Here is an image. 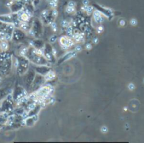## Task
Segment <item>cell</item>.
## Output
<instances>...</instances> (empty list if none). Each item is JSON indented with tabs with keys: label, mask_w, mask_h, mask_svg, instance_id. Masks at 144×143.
Wrapping results in <instances>:
<instances>
[{
	"label": "cell",
	"mask_w": 144,
	"mask_h": 143,
	"mask_svg": "<svg viewBox=\"0 0 144 143\" xmlns=\"http://www.w3.org/2000/svg\"><path fill=\"white\" fill-rule=\"evenodd\" d=\"M54 77H55L54 73H52V72H50V73H48V74H47V76H45V79L46 80H51L54 79Z\"/></svg>",
	"instance_id": "obj_1"
},
{
	"label": "cell",
	"mask_w": 144,
	"mask_h": 143,
	"mask_svg": "<svg viewBox=\"0 0 144 143\" xmlns=\"http://www.w3.org/2000/svg\"><path fill=\"white\" fill-rule=\"evenodd\" d=\"M0 47L1 50H6L9 47V45H8V43L6 42L5 41H1V44H0Z\"/></svg>",
	"instance_id": "obj_2"
},
{
	"label": "cell",
	"mask_w": 144,
	"mask_h": 143,
	"mask_svg": "<svg viewBox=\"0 0 144 143\" xmlns=\"http://www.w3.org/2000/svg\"><path fill=\"white\" fill-rule=\"evenodd\" d=\"M93 16H94V18H95V21L101 16V13L99 11H98V10H96V11H95L94 12H93Z\"/></svg>",
	"instance_id": "obj_3"
},
{
	"label": "cell",
	"mask_w": 144,
	"mask_h": 143,
	"mask_svg": "<svg viewBox=\"0 0 144 143\" xmlns=\"http://www.w3.org/2000/svg\"><path fill=\"white\" fill-rule=\"evenodd\" d=\"M72 33H73V28L71 26H68L67 29H66V35L69 37H71L72 35Z\"/></svg>",
	"instance_id": "obj_4"
},
{
	"label": "cell",
	"mask_w": 144,
	"mask_h": 143,
	"mask_svg": "<svg viewBox=\"0 0 144 143\" xmlns=\"http://www.w3.org/2000/svg\"><path fill=\"white\" fill-rule=\"evenodd\" d=\"M92 11H93V8L92 6H87V9H86V11L87 12L88 14H91L92 12Z\"/></svg>",
	"instance_id": "obj_5"
},
{
	"label": "cell",
	"mask_w": 144,
	"mask_h": 143,
	"mask_svg": "<svg viewBox=\"0 0 144 143\" xmlns=\"http://www.w3.org/2000/svg\"><path fill=\"white\" fill-rule=\"evenodd\" d=\"M61 26L62 27H68L69 26V23L65 20H63V21H61Z\"/></svg>",
	"instance_id": "obj_6"
},
{
	"label": "cell",
	"mask_w": 144,
	"mask_h": 143,
	"mask_svg": "<svg viewBox=\"0 0 144 143\" xmlns=\"http://www.w3.org/2000/svg\"><path fill=\"white\" fill-rule=\"evenodd\" d=\"M137 21H136V19H135V18H132L131 20V21H130V23H131V25L132 26H136L137 25Z\"/></svg>",
	"instance_id": "obj_7"
},
{
	"label": "cell",
	"mask_w": 144,
	"mask_h": 143,
	"mask_svg": "<svg viewBox=\"0 0 144 143\" xmlns=\"http://www.w3.org/2000/svg\"><path fill=\"white\" fill-rule=\"evenodd\" d=\"M57 37L56 35H53V36H52V37L50 38V42L51 43H53V42H54L57 40Z\"/></svg>",
	"instance_id": "obj_8"
},
{
	"label": "cell",
	"mask_w": 144,
	"mask_h": 143,
	"mask_svg": "<svg viewBox=\"0 0 144 143\" xmlns=\"http://www.w3.org/2000/svg\"><path fill=\"white\" fill-rule=\"evenodd\" d=\"M101 132H103V133H105V132H107V131H108V128L106 127V126H103L102 128H101Z\"/></svg>",
	"instance_id": "obj_9"
},
{
	"label": "cell",
	"mask_w": 144,
	"mask_h": 143,
	"mask_svg": "<svg viewBox=\"0 0 144 143\" xmlns=\"http://www.w3.org/2000/svg\"><path fill=\"white\" fill-rule=\"evenodd\" d=\"M73 11H74V8L73 7H69V6H68V8H66V11L68 13H71Z\"/></svg>",
	"instance_id": "obj_10"
},
{
	"label": "cell",
	"mask_w": 144,
	"mask_h": 143,
	"mask_svg": "<svg viewBox=\"0 0 144 143\" xmlns=\"http://www.w3.org/2000/svg\"><path fill=\"white\" fill-rule=\"evenodd\" d=\"M128 88H129V90H133L134 89H135V85L133 84V83H130L129 85V86H128Z\"/></svg>",
	"instance_id": "obj_11"
},
{
	"label": "cell",
	"mask_w": 144,
	"mask_h": 143,
	"mask_svg": "<svg viewBox=\"0 0 144 143\" xmlns=\"http://www.w3.org/2000/svg\"><path fill=\"white\" fill-rule=\"evenodd\" d=\"M68 6L74 8V6H75V3H74V1H70V2L68 4Z\"/></svg>",
	"instance_id": "obj_12"
},
{
	"label": "cell",
	"mask_w": 144,
	"mask_h": 143,
	"mask_svg": "<svg viewBox=\"0 0 144 143\" xmlns=\"http://www.w3.org/2000/svg\"><path fill=\"white\" fill-rule=\"evenodd\" d=\"M103 30H104V28H103V26H100L99 27H98V32L99 33H102Z\"/></svg>",
	"instance_id": "obj_13"
},
{
	"label": "cell",
	"mask_w": 144,
	"mask_h": 143,
	"mask_svg": "<svg viewBox=\"0 0 144 143\" xmlns=\"http://www.w3.org/2000/svg\"><path fill=\"white\" fill-rule=\"evenodd\" d=\"M51 27L52 28V29L54 30V31H56V30H57V24H56V23H52V25H51Z\"/></svg>",
	"instance_id": "obj_14"
},
{
	"label": "cell",
	"mask_w": 144,
	"mask_h": 143,
	"mask_svg": "<svg viewBox=\"0 0 144 143\" xmlns=\"http://www.w3.org/2000/svg\"><path fill=\"white\" fill-rule=\"evenodd\" d=\"M81 50H82V48H81V46H77V47H76V48H75V51H76V52H81Z\"/></svg>",
	"instance_id": "obj_15"
},
{
	"label": "cell",
	"mask_w": 144,
	"mask_h": 143,
	"mask_svg": "<svg viewBox=\"0 0 144 143\" xmlns=\"http://www.w3.org/2000/svg\"><path fill=\"white\" fill-rule=\"evenodd\" d=\"M119 24H120V25H121V26H125V21H124V20H123V19L120 20V22H119Z\"/></svg>",
	"instance_id": "obj_16"
},
{
	"label": "cell",
	"mask_w": 144,
	"mask_h": 143,
	"mask_svg": "<svg viewBox=\"0 0 144 143\" xmlns=\"http://www.w3.org/2000/svg\"><path fill=\"white\" fill-rule=\"evenodd\" d=\"M83 4L85 6H88V4H89V1H88V0H83Z\"/></svg>",
	"instance_id": "obj_17"
},
{
	"label": "cell",
	"mask_w": 144,
	"mask_h": 143,
	"mask_svg": "<svg viewBox=\"0 0 144 143\" xmlns=\"http://www.w3.org/2000/svg\"><path fill=\"white\" fill-rule=\"evenodd\" d=\"M98 42H99V39H98V38H95L93 39V42H94L95 44H98Z\"/></svg>",
	"instance_id": "obj_18"
},
{
	"label": "cell",
	"mask_w": 144,
	"mask_h": 143,
	"mask_svg": "<svg viewBox=\"0 0 144 143\" xmlns=\"http://www.w3.org/2000/svg\"><path fill=\"white\" fill-rule=\"evenodd\" d=\"M92 48V46L91 44H86V49L87 50H91Z\"/></svg>",
	"instance_id": "obj_19"
},
{
	"label": "cell",
	"mask_w": 144,
	"mask_h": 143,
	"mask_svg": "<svg viewBox=\"0 0 144 143\" xmlns=\"http://www.w3.org/2000/svg\"><path fill=\"white\" fill-rule=\"evenodd\" d=\"M53 16H57V10H54L53 11Z\"/></svg>",
	"instance_id": "obj_20"
},
{
	"label": "cell",
	"mask_w": 144,
	"mask_h": 143,
	"mask_svg": "<svg viewBox=\"0 0 144 143\" xmlns=\"http://www.w3.org/2000/svg\"><path fill=\"white\" fill-rule=\"evenodd\" d=\"M1 76H0V82H1Z\"/></svg>",
	"instance_id": "obj_21"
},
{
	"label": "cell",
	"mask_w": 144,
	"mask_h": 143,
	"mask_svg": "<svg viewBox=\"0 0 144 143\" xmlns=\"http://www.w3.org/2000/svg\"></svg>",
	"instance_id": "obj_22"
}]
</instances>
